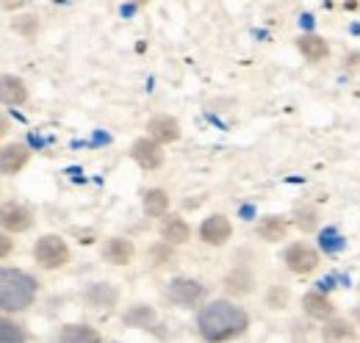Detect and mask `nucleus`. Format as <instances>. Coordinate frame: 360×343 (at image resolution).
<instances>
[{
	"mask_svg": "<svg viewBox=\"0 0 360 343\" xmlns=\"http://www.w3.org/2000/svg\"><path fill=\"white\" fill-rule=\"evenodd\" d=\"M250 327V316L227 299L208 302L197 316V330L208 343H227L244 335Z\"/></svg>",
	"mask_w": 360,
	"mask_h": 343,
	"instance_id": "1",
	"label": "nucleus"
},
{
	"mask_svg": "<svg viewBox=\"0 0 360 343\" xmlns=\"http://www.w3.org/2000/svg\"><path fill=\"white\" fill-rule=\"evenodd\" d=\"M39 283L20 271V268H3L0 271V307L6 313H20L25 307H31L37 299Z\"/></svg>",
	"mask_w": 360,
	"mask_h": 343,
	"instance_id": "2",
	"label": "nucleus"
},
{
	"mask_svg": "<svg viewBox=\"0 0 360 343\" xmlns=\"http://www.w3.org/2000/svg\"><path fill=\"white\" fill-rule=\"evenodd\" d=\"M34 260L47 271L61 268V266L70 263V247H67V241L61 235H42L37 241V247H34Z\"/></svg>",
	"mask_w": 360,
	"mask_h": 343,
	"instance_id": "3",
	"label": "nucleus"
},
{
	"mask_svg": "<svg viewBox=\"0 0 360 343\" xmlns=\"http://www.w3.org/2000/svg\"><path fill=\"white\" fill-rule=\"evenodd\" d=\"M285 266L294 271V274H311L319 268V263H321V257L316 252L311 244H291L288 250H285Z\"/></svg>",
	"mask_w": 360,
	"mask_h": 343,
	"instance_id": "4",
	"label": "nucleus"
},
{
	"mask_svg": "<svg viewBox=\"0 0 360 343\" xmlns=\"http://www.w3.org/2000/svg\"><path fill=\"white\" fill-rule=\"evenodd\" d=\"M167 297L169 302H175L180 307H194L205 299V285H200L197 280H186V277H178L169 283L167 288Z\"/></svg>",
	"mask_w": 360,
	"mask_h": 343,
	"instance_id": "5",
	"label": "nucleus"
},
{
	"mask_svg": "<svg viewBox=\"0 0 360 343\" xmlns=\"http://www.w3.org/2000/svg\"><path fill=\"white\" fill-rule=\"evenodd\" d=\"M131 158H134L141 169H147V172L164 167V150H161V144H158V141H153L150 136L136 138L134 147H131Z\"/></svg>",
	"mask_w": 360,
	"mask_h": 343,
	"instance_id": "6",
	"label": "nucleus"
},
{
	"mask_svg": "<svg viewBox=\"0 0 360 343\" xmlns=\"http://www.w3.org/2000/svg\"><path fill=\"white\" fill-rule=\"evenodd\" d=\"M230 235H233V224H230V219L222 214L208 216V219L200 224V238H202V244H208V247H225L227 241H230Z\"/></svg>",
	"mask_w": 360,
	"mask_h": 343,
	"instance_id": "7",
	"label": "nucleus"
},
{
	"mask_svg": "<svg viewBox=\"0 0 360 343\" xmlns=\"http://www.w3.org/2000/svg\"><path fill=\"white\" fill-rule=\"evenodd\" d=\"M31 161V150L25 144H6L0 153V172L3 174H17L25 169V164Z\"/></svg>",
	"mask_w": 360,
	"mask_h": 343,
	"instance_id": "8",
	"label": "nucleus"
},
{
	"mask_svg": "<svg viewBox=\"0 0 360 343\" xmlns=\"http://www.w3.org/2000/svg\"><path fill=\"white\" fill-rule=\"evenodd\" d=\"M147 136L158 144H169V141H178L180 138V125L178 119L172 117H153L147 122Z\"/></svg>",
	"mask_w": 360,
	"mask_h": 343,
	"instance_id": "9",
	"label": "nucleus"
},
{
	"mask_svg": "<svg viewBox=\"0 0 360 343\" xmlns=\"http://www.w3.org/2000/svg\"><path fill=\"white\" fill-rule=\"evenodd\" d=\"M0 221H3V230L6 233H25L34 224V214L28 208H22V205H6Z\"/></svg>",
	"mask_w": 360,
	"mask_h": 343,
	"instance_id": "10",
	"label": "nucleus"
},
{
	"mask_svg": "<svg viewBox=\"0 0 360 343\" xmlns=\"http://www.w3.org/2000/svg\"><path fill=\"white\" fill-rule=\"evenodd\" d=\"M136 255V247L134 241H128V238H108L105 241V247H103V257L108 260V263H114V266H128Z\"/></svg>",
	"mask_w": 360,
	"mask_h": 343,
	"instance_id": "11",
	"label": "nucleus"
},
{
	"mask_svg": "<svg viewBox=\"0 0 360 343\" xmlns=\"http://www.w3.org/2000/svg\"><path fill=\"white\" fill-rule=\"evenodd\" d=\"M84 299L89 307H114L117 302H120V291L114 288V285H108V283H97V285H89L86 291H84Z\"/></svg>",
	"mask_w": 360,
	"mask_h": 343,
	"instance_id": "12",
	"label": "nucleus"
},
{
	"mask_svg": "<svg viewBox=\"0 0 360 343\" xmlns=\"http://www.w3.org/2000/svg\"><path fill=\"white\" fill-rule=\"evenodd\" d=\"M302 307H305V313L311 318H319V321H333V316H335V304L327 299L324 294H316V291L305 294Z\"/></svg>",
	"mask_w": 360,
	"mask_h": 343,
	"instance_id": "13",
	"label": "nucleus"
},
{
	"mask_svg": "<svg viewBox=\"0 0 360 343\" xmlns=\"http://www.w3.org/2000/svg\"><path fill=\"white\" fill-rule=\"evenodd\" d=\"M0 91H3V103L6 105H22L28 100V86H25L22 78H17V75H3Z\"/></svg>",
	"mask_w": 360,
	"mask_h": 343,
	"instance_id": "14",
	"label": "nucleus"
},
{
	"mask_svg": "<svg viewBox=\"0 0 360 343\" xmlns=\"http://www.w3.org/2000/svg\"><path fill=\"white\" fill-rule=\"evenodd\" d=\"M297 47H300V53H302L308 61H324V58L330 56V44L324 42L321 37H316V34H302V37L297 39Z\"/></svg>",
	"mask_w": 360,
	"mask_h": 343,
	"instance_id": "15",
	"label": "nucleus"
},
{
	"mask_svg": "<svg viewBox=\"0 0 360 343\" xmlns=\"http://www.w3.org/2000/svg\"><path fill=\"white\" fill-rule=\"evenodd\" d=\"M58 343H100V335L89 324H67L58 332Z\"/></svg>",
	"mask_w": 360,
	"mask_h": 343,
	"instance_id": "16",
	"label": "nucleus"
},
{
	"mask_svg": "<svg viewBox=\"0 0 360 343\" xmlns=\"http://www.w3.org/2000/svg\"><path fill=\"white\" fill-rule=\"evenodd\" d=\"M161 238L167 244H186L191 238V227L186 224V219L180 216H169L164 224H161Z\"/></svg>",
	"mask_w": 360,
	"mask_h": 343,
	"instance_id": "17",
	"label": "nucleus"
},
{
	"mask_svg": "<svg viewBox=\"0 0 360 343\" xmlns=\"http://www.w3.org/2000/svg\"><path fill=\"white\" fill-rule=\"evenodd\" d=\"M321 338H324V343H349V341H355V330H352V324H347L344 318H333V321L324 324Z\"/></svg>",
	"mask_w": 360,
	"mask_h": 343,
	"instance_id": "18",
	"label": "nucleus"
},
{
	"mask_svg": "<svg viewBox=\"0 0 360 343\" xmlns=\"http://www.w3.org/2000/svg\"><path fill=\"white\" fill-rule=\"evenodd\" d=\"M167 211H169V194L164 188H150L144 194V214L158 219V216H164Z\"/></svg>",
	"mask_w": 360,
	"mask_h": 343,
	"instance_id": "19",
	"label": "nucleus"
},
{
	"mask_svg": "<svg viewBox=\"0 0 360 343\" xmlns=\"http://www.w3.org/2000/svg\"><path fill=\"white\" fill-rule=\"evenodd\" d=\"M285 233H288V224L280 216H264L258 221V235L264 241H280V238H285Z\"/></svg>",
	"mask_w": 360,
	"mask_h": 343,
	"instance_id": "20",
	"label": "nucleus"
},
{
	"mask_svg": "<svg viewBox=\"0 0 360 343\" xmlns=\"http://www.w3.org/2000/svg\"><path fill=\"white\" fill-rule=\"evenodd\" d=\"M252 274H247V271H241V268H236L230 277L225 280V288L227 294H236V297H244V294H250L252 291Z\"/></svg>",
	"mask_w": 360,
	"mask_h": 343,
	"instance_id": "21",
	"label": "nucleus"
},
{
	"mask_svg": "<svg viewBox=\"0 0 360 343\" xmlns=\"http://www.w3.org/2000/svg\"><path fill=\"white\" fill-rule=\"evenodd\" d=\"M28 341V332L22 324H14L11 318H3L0 321V343H25Z\"/></svg>",
	"mask_w": 360,
	"mask_h": 343,
	"instance_id": "22",
	"label": "nucleus"
},
{
	"mask_svg": "<svg viewBox=\"0 0 360 343\" xmlns=\"http://www.w3.org/2000/svg\"><path fill=\"white\" fill-rule=\"evenodd\" d=\"M297 227H300L302 233H314L316 227H319V214H316V208H300V211H297Z\"/></svg>",
	"mask_w": 360,
	"mask_h": 343,
	"instance_id": "23",
	"label": "nucleus"
},
{
	"mask_svg": "<svg viewBox=\"0 0 360 343\" xmlns=\"http://www.w3.org/2000/svg\"><path fill=\"white\" fill-rule=\"evenodd\" d=\"M153 316H155V313H153L150 307H144V304H136L134 310L125 316V321H128V324H147V321H153Z\"/></svg>",
	"mask_w": 360,
	"mask_h": 343,
	"instance_id": "24",
	"label": "nucleus"
},
{
	"mask_svg": "<svg viewBox=\"0 0 360 343\" xmlns=\"http://www.w3.org/2000/svg\"><path fill=\"white\" fill-rule=\"evenodd\" d=\"M14 31H20L22 37H37V31H39V22H37V17H20L17 22H14Z\"/></svg>",
	"mask_w": 360,
	"mask_h": 343,
	"instance_id": "25",
	"label": "nucleus"
},
{
	"mask_svg": "<svg viewBox=\"0 0 360 343\" xmlns=\"http://www.w3.org/2000/svg\"><path fill=\"white\" fill-rule=\"evenodd\" d=\"M344 70L347 72H360V53H352L344 58Z\"/></svg>",
	"mask_w": 360,
	"mask_h": 343,
	"instance_id": "26",
	"label": "nucleus"
},
{
	"mask_svg": "<svg viewBox=\"0 0 360 343\" xmlns=\"http://www.w3.org/2000/svg\"><path fill=\"white\" fill-rule=\"evenodd\" d=\"M0 241H3V244H0V252H3V257H6V255H8V252H11V241H8L6 235H3Z\"/></svg>",
	"mask_w": 360,
	"mask_h": 343,
	"instance_id": "27",
	"label": "nucleus"
},
{
	"mask_svg": "<svg viewBox=\"0 0 360 343\" xmlns=\"http://www.w3.org/2000/svg\"><path fill=\"white\" fill-rule=\"evenodd\" d=\"M358 318H360V310H358Z\"/></svg>",
	"mask_w": 360,
	"mask_h": 343,
	"instance_id": "28",
	"label": "nucleus"
}]
</instances>
